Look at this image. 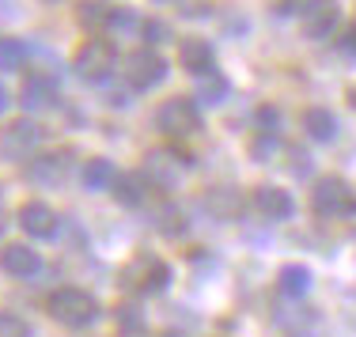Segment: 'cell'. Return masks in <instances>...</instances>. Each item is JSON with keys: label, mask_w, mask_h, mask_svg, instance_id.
Instances as JSON below:
<instances>
[{"label": "cell", "mask_w": 356, "mask_h": 337, "mask_svg": "<svg viewBox=\"0 0 356 337\" xmlns=\"http://www.w3.org/2000/svg\"><path fill=\"white\" fill-rule=\"evenodd\" d=\"M311 208H315V216H322V220H341V216L356 213V197H353V190L345 179L326 174V179H318L315 190H311Z\"/></svg>", "instance_id": "6da1fadb"}, {"label": "cell", "mask_w": 356, "mask_h": 337, "mask_svg": "<svg viewBox=\"0 0 356 337\" xmlns=\"http://www.w3.org/2000/svg\"><path fill=\"white\" fill-rule=\"evenodd\" d=\"M49 315H54L61 326L80 330V326H88V322L99 318V303L83 288H57L54 296H49Z\"/></svg>", "instance_id": "7a4b0ae2"}, {"label": "cell", "mask_w": 356, "mask_h": 337, "mask_svg": "<svg viewBox=\"0 0 356 337\" xmlns=\"http://www.w3.org/2000/svg\"><path fill=\"white\" fill-rule=\"evenodd\" d=\"M122 281H125V288L140 292V296H156V292H163L171 284V265L156 254H137L125 265Z\"/></svg>", "instance_id": "3957f363"}, {"label": "cell", "mask_w": 356, "mask_h": 337, "mask_svg": "<svg viewBox=\"0 0 356 337\" xmlns=\"http://www.w3.org/2000/svg\"><path fill=\"white\" fill-rule=\"evenodd\" d=\"M186 171H190V156H182L175 148H152L144 156V179L159 190H175L186 179Z\"/></svg>", "instance_id": "277c9868"}, {"label": "cell", "mask_w": 356, "mask_h": 337, "mask_svg": "<svg viewBox=\"0 0 356 337\" xmlns=\"http://www.w3.org/2000/svg\"><path fill=\"white\" fill-rule=\"evenodd\" d=\"M156 125L167 137H193V133H201V110H197V103L186 99V95L167 99L156 110Z\"/></svg>", "instance_id": "5b68a950"}, {"label": "cell", "mask_w": 356, "mask_h": 337, "mask_svg": "<svg viewBox=\"0 0 356 337\" xmlns=\"http://www.w3.org/2000/svg\"><path fill=\"white\" fill-rule=\"evenodd\" d=\"M114 65H118V49L110 46L106 38H88L80 49H76V61H72V69L80 72L83 80L99 83V80H106V76L114 72Z\"/></svg>", "instance_id": "8992f818"}, {"label": "cell", "mask_w": 356, "mask_h": 337, "mask_svg": "<svg viewBox=\"0 0 356 337\" xmlns=\"http://www.w3.org/2000/svg\"><path fill=\"white\" fill-rule=\"evenodd\" d=\"M125 80H129V88L148 91V88L167 80V61L156 49H137V54L125 57Z\"/></svg>", "instance_id": "52a82bcc"}, {"label": "cell", "mask_w": 356, "mask_h": 337, "mask_svg": "<svg viewBox=\"0 0 356 337\" xmlns=\"http://www.w3.org/2000/svg\"><path fill=\"white\" fill-rule=\"evenodd\" d=\"M337 19H341V8H337V0H307V4L300 8V27H303V38H330L337 27Z\"/></svg>", "instance_id": "ba28073f"}, {"label": "cell", "mask_w": 356, "mask_h": 337, "mask_svg": "<svg viewBox=\"0 0 356 337\" xmlns=\"http://www.w3.org/2000/svg\"><path fill=\"white\" fill-rule=\"evenodd\" d=\"M42 145V129L35 122H27V117H19V122H12V125H4L0 129V151L4 156H12V159H23V156H31Z\"/></svg>", "instance_id": "9c48e42d"}, {"label": "cell", "mask_w": 356, "mask_h": 337, "mask_svg": "<svg viewBox=\"0 0 356 337\" xmlns=\"http://www.w3.org/2000/svg\"><path fill=\"white\" fill-rule=\"evenodd\" d=\"M254 208H258V216H266V220H288V216L296 213V201H292V193L281 190V186H258L254 190Z\"/></svg>", "instance_id": "30bf717a"}, {"label": "cell", "mask_w": 356, "mask_h": 337, "mask_svg": "<svg viewBox=\"0 0 356 337\" xmlns=\"http://www.w3.org/2000/svg\"><path fill=\"white\" fill-rule=\"evenodd\" d=\"M19 227L35 239H49V235H57V213L46 201H27L19 208Z\"/></svg>", "instance_id": "8fae6325"}, {"label": "cell", "mask_w": 356, "mask_h": 337, "mask_svg": "<svg viewBox=\"0 0 356 337\" xmlns=\"http://www.w3.org/2000/svg\"><path fill=\"white\" fill-rule=\"evenodd\" d=\"M178 61H182V69L193 72V76H205V72L216 69V54L205 38H186L182 46H178Z\"/></svg>", "instance_id": "7c38bea8"}, {"label": "cell", "mask_w": 356, "mask_h": 337, "mask_svg": "<svg viewBox=\"0 0 356 337\" xmlns=\"http://www.w3.org/2000/svg\"><path fill=\"white\" fill-rule=\"evenodd\" d=\"M65 174H69V156L65 151H54V156H38L35 163L27 167V179L35 186H61Z\"/></svg>", "instance_id": "4fadbf2b"}, {"label": "cell", "mask_w": 356, "mask_h": 337, "mask_svg": "<svg viewBox=\"0 0 356 337\" xmlns=\"http://www.w3.org/2000/svg\"><path fill=\"white\" fill-rule=\"evenodd\" d=\"M0 269H4L8 277H35L38 269H42V262H38V254L31 247L12 243V247L0 250Z\"/></svg>", "instance_id": "5bb4252c"}, {"label": "cell", "mask_w": 356, "mask_h": 337, "mask_svg": "<svg viewBox=\"0 0 356 337\" xmlns=\"http://www.w3.org/2000/svg\"><path fill=\"white\" fill-rule=\"evenodd\" d=\"M19 103H23V110H49V106L57 103L54 80H46V76H27V80H23V91H19Z\"/></svg>", "instance_id": "9a60e30c"}, {"label": "cell", "mask_w": 356, "mask_h": 337, "mask_svg": "<svg viewBox=\"0 0 356 337\" xmlns=\"http://www.w3.org/2000/svg\"><path fill=\"white\" fill-rule=\"evenodd\" d=\"M303 129H307L311 140L330 145V140L337 137V117H334V110H326V106H307V110H303Z\"/></svg>", "instance_id": "2e32d148"}, {"label": "cell", "mask_w": 356, "mask_h": 337, "mask_svg": "<svg viewBox=\"0 0 356 337\" xmlns=\"http://www.w3.org/2000/svg\"><path fill=\"white\" fill-rule=\"evenodd\" d=\"M114 197L122 201L125 208H137L144 205V197H148V179L144 174H118V182H114Z\"/></svg>", "instance_id": "e0dca14e"}, {"label": "cell", "mask_w": 356, "mask_h": 337, "mask_svg": "<svg viewBox=\"0 0 356 337\" xmlns=\"http://www.w3.org/2000/svg\"><path fill=\"white\" fill-rule=\"evenodd\" d=\"M114 182H118V171L110 159H88V167H83V186L99 193V190H114Z\"/></svg>", "instance_id": "ac0fdd59"}, {"label": "cell", "mask_w": 356, "mask_h": 337, "mask_svg": "<svg viewBox=\"0 0 356 337\" xmlns=\"http://www.w3.org/2000/svg\"><path fill=\"white\" fill-rule=\"evenodd\" d=\"M277 284H281L284 296L300 299V296H307V292H311V269L307 265H284L281 277H277Z\"/></svg>", "instance_id": "d6986e66"}, {"label": "cell", "mask_w": 356, "mask_h": 337, "mask_svg": "<svg viewBox=\"0 0 356 337\" xmlns=\"http://www.w3.org/2000/svg\"><path fill=\"white\" fill-rule=\"evenodd\" d=\"M239 205H243V201H239V193H235L232 186H213L205 193V208H209V213H216L220 220L235 216V213H239Z\"/></svg>", "instance_id": "ffe728a7"}, {"label": "cell", "mask_w": 356, "mask_h": 337, "mask_svg": "<svg viewBox=\"0 0 356 337\" xmlns=\"http://www.w3.org/2000/svg\"><path fill=\"white\" fill-rule=\"evenodd\" d=\"M197 99H201V103H209V106H220L227 99V80L216 69L205 72V76H197Z\"/></svg>", "instance_id": "44dd1931"}, {"label": "cell", "mask_w": 356, "mask_h": 337, "mask_svg": "<svg viewBox=\"0 0 356 337\" xmlns=\"http://www.w3.org/2000/svg\"><path fill=\"white\" fill-rule=\"evenodd\" d=\"M23 57H27L23 42H15V38H0V69H4V72L23 69Z\"/></svg>", "instance_id": "7402d4cb"}, {"label": "cell", "mask_w": 356, "mask_h": 337, "mask_svg": "<svg viewBox=\"0 0 356 337\" xmlns=\"http://www.w3.org/2000/svg\"><path fill=\"white\" fill-rule=\"evenodd\" d=\"M31 330H27V322L23 318H15V315H0V337H27Z\"/></svg>", "instance_id": "603a6c76"}, {"label": "cell", "mask_w": 356, "mask_h": 337, "mask_svg": "<svg viewBox=\"0 0 356 337\" xmlns=\"http://www.w3.org/2000/svg\"><path fill=\"white\" fill-rule=\"evenodd\" d=\"M140 31H144V38H148L152 46H159V42H167V38H171V31H167V23H159V19H148V23H140Z\"/></svg>", "instance_id": "cb8c5ba5"}, {"label": "cell", "mask_w": 356, "mask_h": 337, "mask_svg": "<svg viewBox=\"0 0 356 337\" xmlns=\"http://www.w3.org/2000/svg\"><path fill=\"white\" fill-rule=\"evenodd\" d=\"M337 54H341L345 61H356V27H349L341 38H337Z\"/></svg>", "instance_id": "d4e9b609"}, {"label": "cell", "mask_w": 356, "mask_h": 337, "mask_svg": "<svg viewBox=\"0 0 356 337\" xmlns=\"http://www.w3.org/2000/svg\"><path fill=\"white\" fill-rule=\"evenodd\" d=\"M159 227H163V231H171V235H175V231H182V213L167 205L163 213H159Z\"/></svg>", "instance_id": "484cf974"}, {"label": "cell", "mask_w": 356, "mask_h": 337, "mask_svg": "<svg viewBox=\"0 0 356 337\" xmlns=\"http://www.w3.org/2000/svg\"><path fill=\"white\" fill-rule=\"evenodd\" d=\"M118 322H122L125 330H140L144 318L137 315V307H118Z\"/></svg>", "instance_id": "4316f807"}, {"label": "cell", "mask_w": 356, "mask_h": 337, "mask_svg": "<svg viewBox=\"0 0 356 337\" xmlns=\"http://www.w3.org/2000/svg\"><path fill=\"white\" fill-rule=\"evenodd\" d=\"M273 12L284 15V12H296V0H273Z\"/></svg>", "instance_id": "83f0119b"}, {"label": "cell", "mask_w": 356, "mask_h": 337, "mask_svg": "<svg viewBox=\"0 0 356 337\" xmlns=\"http://www.w3.org/2000/svg\"><path fill=\"white\" fill-rule=\"evenodd\" d=\"M292 337H326V334H322L318 326H307V330H296Z\"/></svg>", "instance_id": "f1b7e54d"}, {"label": "cell", "mask_w": 356, "mask_h": 337, "mask_svg": "<svg viewBox=\"0 0 356 337\" xmlns=\"http://www.w3.org/2000/svg\"><path fill=\"white\" fill-rule=\"evenodd\" d=\"M8 103H12V95H8V91H4V83H0V114L8 110Z\"/></svg>", "instance_id": "f546056e"}, {"label": "cell", "mask_w": 356, "mask_h": 337, "mask_svg": "<svg viewBox=\"0 0 356 337\" xmlns=\"http://www.w3.org/2000/svg\"><path fill=\"white\" fill-rule=\"evenodd\" d=\"M349 103L356 106V83H353V88H349Z\"/></svg>", "instance_id": "4dcf8cb0"}]
</instances>
